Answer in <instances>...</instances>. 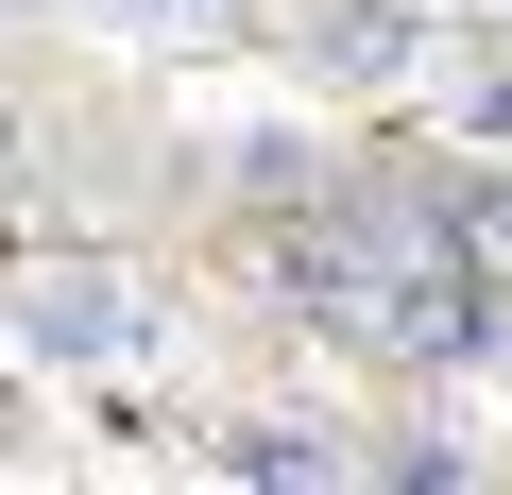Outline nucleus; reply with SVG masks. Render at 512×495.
<instances>
[{
  "label": "nucleus",
  "mask_w": 512,
  "mask_h": 495,
  "mask_svg": "<svg viewBox=\"0 0 512 495\" xmlns=\"http://www.w3.org/2000/svg\"><path fill=\"white\" fill-rule=\"evenodd\" d=\"M18 325H35L52 359H137V342H154L137 274H103V257H86V274H35V291H18Z\"/></svg>",
  "instance_id": "nucleus-1"
},
{
  "label": "nucleus",
  "mask_w": 512,
  "mask_h": 495,
  "mask_svg": "<svg viewBox=\"0 0 512 495\" xmlns=\"http://www.w3.org/2000/svg\"><path fill=\"white\" fill-rule=\"evenodd\" d=\"M120 18H154V35H188V18H222V0H120Z\"/></svg>",
  "instance_id": "nucleus-6"
},
{
  "label": "nucleus",
  "mask_w": 512,
  "mask_h": 495,
  "mask_svg": "<svg viewBox=\"0 0 512 495\" xmlns=\"http://www.w3.org/2000/svg\"><path fill=\"white\" fill-rule=\"evenodd\" d=\"M308 69L325 86H410L427 69V18H410V0H325V18H308Z\"/></svg>",
  "instance_id": "nucleus-2"
},
{
  "label": "nucleus",
  "mask_w": 512,
  "mask_h": 495,
  "mask_svg": "<svg viewBox=\"0 0 512 495\" xmlns=\"http://www.w3.org/2000/svg\"><path fill=\"white\" fill-rule=\"evenodd\" d=\"M205 461L222 478H359V444H325V427H205Z\"/></svg>",
  "instance_id": "nucleus-3"
},
{
  "label": "nucleus",
  "mask_w": 512,
  "mask_h": 495,
  "mask_svg": "<svg viewBox=\"0 0 512 495\" xmlns=\"http://www.w3.org/2000/svg\"><path fill=\"white\" fill-rule=\"evenodd\" d=\"M461 154H512V52H495V69H461Z\"/></svg>",
  "instance_id": "nucleus-4"
},
{
  "label": "nucleus",
  "mask_w": 512,
  "mask_h": 495,
  "mask_svg": "<svg viewBox=\"0 0 512 495\" xmlns=\"http://www.w3.org/2000/svg\"><path fill=\"white\" fill-rule=\"evenodd\" d=\"M444 222H461V239H478V257H512V171H478V188H461V205H444Z\"/></svg>",
  "instance_id": "nucleus-5"
}]
</instances>
